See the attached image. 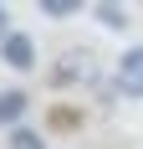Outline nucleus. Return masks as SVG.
Segmentation results:
<instances>
[{
    "instance_id": "obj_4",
    "label": "nucleus",
    "mask_w": 143,
    "mask_h": 149,
    "mask_svg": "<svg viewBox=\"0 0 143 149\" xmlns=\"http://www.w3.org/2000/svg\"><path fill=\"white\" fill-rule=\"evenodd\" d=\"M97 21L113 26V31H123V26H128V10H123V5H97Z\"/></svg>"
},
{
    "instance_id": "obj_5",
    "label": "nucleus",
    "mask_w": 143,
    "mask_h": 149,
    "mask_svg": "<svg viewBox=\"0 0 143 149\" xmlns=\"http://www.w3.org/2000/svg\"><path fill=\"white\" fill-rule=\"evenodd\" d=\"M41 15H51V21H67V15H77V0H41Z\"/></svg>"
},
{
    "instance_id": "obj_1",
    "label": "nucleus",
    "mask_w": 143,
    "mask_h": 149,
    "mask_svg": "<svg viewBox=\"0 0 143 149\" xmlns=\"http://www.w3.org/2000/svg\"><path fill=\"white\" fill-rule=\"evenodd\" d=\"M118 93H128V98H143V46H133V52H123L118 57V77H113Z\"/></svg>"
},
{
    "instance_id": "obj_3",
    "label": "nucleus",
    "mask_w": 143,
    "mask_h": 149,
    "mask_svg": "<svg viewBox=\"0 0 143 149\" xmlns=\"http://www.w3.org/2000/svg\"><path fill=\"white\" fill-rule=\"evenodd\" d=\"M26 108H31V93L5 88V93H0V129H5V123H15V118H26Z\"/></svg>"
},
{
    "instance_id": "obj_7",
    "label": "nucleus",
    "mask_w": 143,
    "mask_h": 149,
    "mask_svg": "<svg viewBox=\"0 0 143 149\" xmlns=\"http://www.w3.org/2000/svg\"><path fill=\"white\" fill-rule=\"evenodd\" d=\"M10 149H41V134H31V129H15V134H10Z\"/></svg>"
},
{
    "instance_id": "obj_8",
    "label": "nucleus",
    "mask_w": 143,
    "mask_h": 149,
    "mask_svg": "<svg viewBox=\"0 0 143 149\" xmlns=\"http://www.w3.org/2000/svg\"><path fill=\"white\" fill-rule=\"evenodd\" d=\"M5 36H10V10L0 5V41H5Z\"/></svg>"
},
{
    "instance_id": "obj_6",
    "label": "nucleus",
    "mask_w": 143,
    "mask_h": 149,
    "mask_svg": "<svg viewBox=\"0 0 143 149\" xmlns=\"http://www.w3.org/2000/svg\"><path fill=\"white\" fill-rule=\"evenodd\" d=\"M82 113H72V108H51V129H77Z\"/></svg>"
},
{
    "instance_id": "obj_2",
    "label": "nucleus",
    "mask_w": 143,
    "mask_h": 149,
    "mask_svg": "<svg viewBox=\"0 0 143 149\" xmlns=\"http://www.w3.org/2000/svg\"><path fill=\"white\" fill-rule=\"evenodd\" d=\"M0 62L15 67V72H31V67H36V41H31L26 31H10V36L0 41Z\"/></svg>"
}]
</instances>
